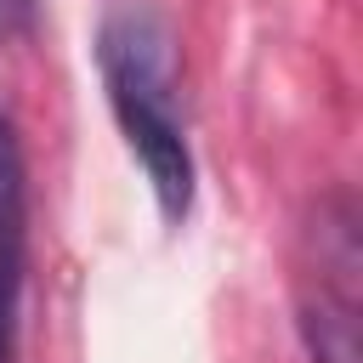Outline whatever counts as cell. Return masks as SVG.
<instances>
[{
	"label": "cell",
	"mask_w": 363,
	"mask_h": 363,
	"mask_svg": "<svg viewBox=\"0 0 363 363\" xmlns=\"http://www.w3.org/2000/svg\"><path fill=\"white\" fill-rule=\"evenodd\" d=\"M23 250H28V187H23V142L17 125L0 113V363L17 346V306H23Z\"/></svg>",
	"instance_id": "obj_3"
},
{
	"label": "cell",
	"mask_w": 363,
	"mask_h": 363,
	"mask_svg": "<svg viewBox=\"0 0 363 363\" xmlns=\"http://www.w3.org/2000/svg\"><path fill=\"white\" fill-rule=\"evenodd\" d=\"M295 312L312 363H363V244L352 193H329L301 233Z\"/></svg>",
	"instance_id": "obj_2"
},
{
	"label": "cell",
	"mask_w": 363,
	"mask_h": 363,
	"mask_svg": "<svg viewBox=\"0 0 363 363\" xmlns=\"http://www.w3.org/2000/svg\"><path fill=\"white\" fill-rule=\"evenodd\" d=\"M96 68L108 85V108L147 170L164 221L193 210V147L182 125V79H176V28L159 6L130 0L113 6L96 28Z\"/></svg>",
	"instance_id": "obj_1"
}]
</instances>
